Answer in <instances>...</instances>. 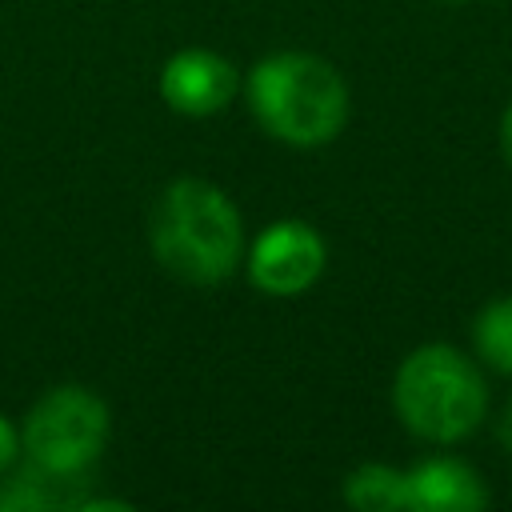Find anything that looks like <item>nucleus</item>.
<instances>
[{"label":"nucleus","instance_id":"nucleus-12","mask_svg":"<svg viewBox=\"0 0 512 512\" xmlns=\"http://www.w3.org/2000/svg\"><path fill=\"white\" fill-rule=\"evenodd\" d=\"M500 440H504V448L512 452V404H508L504 416H500Z\"/></svg>","mask_w":512,"mask_h":512},{"label":"nucleus","instance_id":"nucleus-3","mask_svg":"<svg viewBox=\"0 0 512 512\" xmlns=\"http://www.w3.org/2000/svg\"><path fill=\"white\" fill-rule=\"evenodd\" d=\"M392 408L412 436L428 444H460L488 416V384L460 348L440 340L420 344L392 376Z\"/></svg>","mask_w":512,"mask_h":512},{"label":"nucleus","instance_id":"nucleus-1","mask_svg":"<svg viewBox=\"0 0 512 512\" xmlns=\"http://www.w3.org/2000/svg\"><path fill=\"white\" fill-rule=\"evenodd\" d=\"M148 244L168 276L192 288H212L244 260V220L220 184L180 176L152 204Z\"/></svg>","mask_w":512,"mask_h":512},{"label":"nucleus","instance_id":"nucleus-11","mask_svg":"<svg viewBox=\"0 0 512 512\" xmlns=\"http://www.w3.org/2000/svg\"><path fill=\"white\" fill-rule=\"evenodd\" d=\"M500 148H504V156L512 160V104L504 108V120H500Z\"/></svg>","mask_w":512,"mask_h":512},{"label":"nucleus","instance_id":"nucleus-6","mask_svg":"<svg viewBox=\"0 0 512 512\" xmlns=\"http://www.w3.org/2000/svg\"><path fill=\"white\" fill-rule=\"evenodd\" d=\"M240 92V76L228 56L212 48H180L160 68V96L180 116H216Z\"/></svg>","mask_w":512,"mask_h":512},{"label":"nucleus","instance_id":"nucleus-10","mask_svg":"<svg viewBox=\"0 0 512 512\" xmlns=\"http://www.w3.org/2000/svg\"><path fill=\"white\" fill-rule=\"evenodd\" d=\"M20 460V428L0 412V476L12 472Z\"/></svg>","mask_w":512,"mask_h":512},{"label":"nucleus","instance_id":"nucleus-8","mask_svg":"<svg viewBox=\"0 0 512 512\" xmlns=\"http://www.w3.org/2000/svg\"><path fill=\"white\" fill-rule=\"evenodd\" d=\"M344 500L360 512H408V472L392 464H360L344 476Z\"/></svg>","mask_w":512,"mask_h":512},{"label":"nucleus","instance_id":"nucleus-9","mask_svg":"<svg viewBox=\"0 0 512 512\" xmlns=\"http://www.w3.org/2000/svg\"><path fill=\"white\" fill-rule=\"evenodd\" d=\"M472 344H476V356L512 376V296H500L492 304H484L472 320Z\"/></svg>","mask_w":512,"mask_h":512},{"label":"nucleus","instance_id":"nucleus-13","mask_svg":"<svg viewBox=\"0 0 512 512\" xmlns=\"http://www.w3.org/2000/svg\"><path fill=\"white\" fill-rule=\"evenodd\" d=\"M444 4H468V0H444Z\"/></svg>","mask_w":512,"mask_h":512},{"label":"nucleus","instance_id":"nucleus-4","mask_svg":"<svg viewBox=\"0 0 512 512\" xmlns=\"http://www.w3.org/2000/svg\"><path fill=\"white\" fill-rule=\"evenodd\" d=\"M112 432L108 404L80 384L48 388L20 424V456L60 480H84Z\"/></svg>","mask_w":512,"mask_h":512},{"label":"nucleus","instance_id":"nucleus-7","mask_svg":"<svg viewBox=\"0 0 512 512\" xmlns=\"http://www.w3.org/2000/svg\"><path fill=\"white\" fill-rule=\"evenodd\" d=\"M408 472V512H480L488 488L480 472L456 456H428Z\"/></svg>","mask_w":512,"mask_h":512},{"label":"nucleus","instance_id":"nucleus-2","mask_svg":"<svg viewBox=\"0 0 512 512\" xmlns=\"http://www.w3.org/2000/svg\"><path fill=\"white\" fill-rule=\"evenodd\" d=\"M244 100L256 124L292 148H320L348 124L352 96L336 64L316 52H268L244 76Z\"/></svg>","mask_w":512,"mask_h":512},{"label":"nucleus","instance_id":"nucleus-5","mask_svg":"<svg viewBox=\"0 0 512 512\" xmlns=\"http://www.w3.org/2000/svg\"><path fill=\"white\" fill-rule=\"evenodd\" d=\"M248 280L264 296H304L328 264V244L308 220H272L248 248H244Z\"/></svg>","mask_w":512,"mask_h":512}]
</instances>
